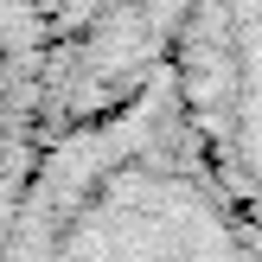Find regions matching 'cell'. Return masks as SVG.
Masks as SVG:
<instances>
[{
  "label": "cell",
  "mask_w": 262,
  "mask_h": 262,
  "mask_svg": "<svg viewBox=\"0 0 262 262\" xmlns=\"http://www.w3.org/2000/svg\"><path fill=\"white\" fill-rule=\"evenodd\" d=\"M0 262H262V230L205 173L160 64L51 135Z\"/></svg>",
  "instance_id": "obj_1"
},
{
  "label": "cell",
  "mask_w": 262,
  "mask_h": 262,
  "mask_svg": "<svg viewBox=\"0 0 262 262\" xmlns=\"http://www.w3.org/2000/svg\"><path fill=\"white\" fill-rule=\"evenodd\" d=\"M166 77L205 173L262 230V0H179Z\"/></svg>",
  "instance_id": "obj_2"
},
{
  "label": "cell",
  "mask_w": 262,
  "mask_h": 262,
  "mask_svg": "<svg viewBox=\"0 0 262 262\" xmlns=\"http://www.w3.org/2000/svg\"><path fill=\"white\" fill-rule=\"evenodd\" d=\"M51 45V135L122 102L166 64L179 0H38Z\"/></svg>",
  "instance_id": "obj_3"
},
{
  "label": "cell",
  "mask_w": 262,
  "mask_h": 262,
  "mask_svg": "<svg viewBox=\"0 0 262 262\" xmlns=\"http://www.w3.org/2000/svg\"><path fill=\"white\" fill-rule=\"evenodd\" d=\"M51 147V45L38 0H0V243Z\"/></svg>",
  "instance_id": "obj_4"
}]
</instances>
